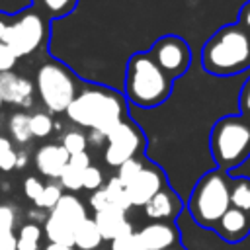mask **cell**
<instances>
[{
  "instance_id": "6da1fadb",
  "label": "cell",
  "mask_w": 250,
  "mask_h": 250,
  "mask_svg": "<svg viewBox=\"0 0 250 250\" xmlns=\"http://www.w3.org/2000/svg\"><path fill=\"white\" fill-rule=\"evenodd\" d=\"M64 113L72 123L90 129V139L100 145L127 119V100L125 94L113 88L94 84L80 90Z\"/></svg>"
},
{
  "instance_id": "7a4b0ae2",
  "label": "cell",
  "mask_w": 250,
  "mask_h": 250,
  "mask_svg": "<svg viewBox=\"0 0 250 250\" xmlns=\"http://www.w3.org/2000/svg\"><path fill=\"white\" fill-rule=\"evenodd\" d=\"M201 66L213 76H232L250 68V31L238 21L219 27L201 47Z\"/></svg>"
},
{
  "instance_id": "3957f363",
  "label": "cell",
  "mask_w": 250,
  "mask_h": 250,
  "mask_svg": "<svg viewBox=\"0 0 250 250\" xmlns=\"http://www.w3.org/2000/svg\"><path fill=\"white\" fill-rule=\"evenodd\" d=\"M174 88V80H170L162 68L154 62V59L146 53L131 55L125 70V100L139 107H156L164 104Z\"/></svg>"
},
{
  "instance_id": "277c9868",
  "label": "cell",
  "mask_w": 250,
  "mask_h": 250,
  "mask_svg": "<svg viewBox=\"0 0 250 250\" xmlns=\"http://www.w3.org/2000/svg\"><path fill=\"white\" fill-rule=\"evenodd\" d=\"M230 207V176L225 170L213 168L205 172L193 186L188 199V211L195 225L215 230L221 217Z\"/></svg>"
},
{
  "instance_id": "5b68a950",
  "label": "cell",
  "mask_w": 250,
  "mask_h": 250,
  "mask_svg": "<svg viewBox=\"0 0 250 250\" xmlns=\"http://www.w3.org/2000/svg\"><path fill=\"white\" fill-rule=\"evenodd\" d=\"M209 150L219 170L230 172L250 156V125L242 115H225L215 121Z\"/></svg>"
},
{
  "instance_id": "8992f818",
  "label": "cell",
  "mask_w": 250,
  "mask_h": 250,
  "mask_svg": "<svg viewBox=\"0 0 250 250\" xmlns=\"http://www.w3.org/2000/svg\"><path fill=\"white\" fill-rule=\"evenodd\" d=\"M35 86L41 102L51 113H62L68 109L78 94L76 76L59 61H47L35 74Z\"/></svg>"
},
{
  "instance_id": "52a82bcc",
  "label": "cell",
  "mask_w": 250,
  "mask_h": 250,
  "mask_svg": "<svg viewBox=\"0 0 250 250\" xmlns=\"http://www.w3.org/2000/svg\"><path fill=\"white\" fill-rule=\"evenodd\" d=\"M47 39V20L33 8L21 10L8 21L2 43H6L16 57L35 53Z\"/></svg>"
},
{
  "instance_id": "ba28073f",
  "label": "cell",
  "mask_w": 250,
  "mask_h": 250,
  "mask_svg": "<svg viewBox=\"0 0 250 250\" xmlns=\"http://www.w3.org/2000/svg\"><path fill=\"white\" fill-rule=\"evenodd\" d=\"M105 143H107L105 152H104L105 164L119 168L127 160L143 156L145 146H146V137L141 131V127L127 117L109 133Z\"/></svg>"
},
{
  "instance_id": "9c48e42d",
  "label": "cell",
  "mask_w": 250,
  "mask_h": 250,
  "mask_svg": "<svg viewBox=\"0 0 250 250\" xmlns=\"http://www.w3.org/2000/svg\"><path fill=\"white\" fill-rule=\"evenodd\" d=\"M148 55L170 80L180 78L191 64V49L188 41L178 35H162L152 43Z\"/></svg>"
},
{
  "instance_id": "30bf717a",
  "label": "cell",
  "mask_w": 250,
  "mask_h": 250,
  "mask_svg": "<svg viewBox=\"0 0 250 250\" xmlns=\"http://www.w3.org/2000/svg\"><path fill=\"white\" fill-rule=\"evenodd\" d=\"M168 182H166V174L164 170L154 164V162H145L143 170L135 176V180L125 186L127 188V193H129V199H131V205L133 207H145L162 188H166Z\"/></svg>"
},
{
  "instance_id": "8fae6325",
  "label": "cell",
  "mask_w": 250,
  "mask_h": 250,
  "mask_svg": "<svg viewBox=\"0 0 250 250\" xmlns=\"http://www.w3.org/2000/svg\"><path fill=\"white\" fill-rule=\"evenodd\" d=\"M141 250H168L180 244L182 234L176 223H148L137 230Z\"/></svg>"
},
{
  "instance_id": "7c38bea8",
  "label": "cell",
  "mask_w": 250,
  "mask_h": 250,
  "mask_svg": "<svg viewBox=\"0 0 250 250\" xmlns=\"http://www.w3.org/2000/svg\"><path fill=\"white\" fill-rule=\"evenodd\" d=\"M143 209H145V215L152 219V223H174L178 215L184 211V201L176 189L166 186Z\"/></svg>"
},
{
  "instance_id": "4fadbf2b",
  "label": "cell",
  "mask_w": 250,
  "mask_h": 250,
  "mask_svg": "<svg viewBox=\"0 0 250 250\" xmlns=\"http://www.w3.org/2000/svg\"><path fill=\"white\" fill-rule=\"evenodd\" d=\"M0 94L2 100L20 107H29L33 102V84L16 72H0Z\"/></svg>"
},
{
  "instance_id": "5bb4252c",
  "label": "cell",
  "mask_w": 250,
  "mask_h": 250,
  "mask_svg": "<svg viewBox=\"0 0 250 250\" xmlns=\"http://www.w3.org/2000/svg\"><path fill=\"white\" fill-rule=\"evenodd\" d=\"M215 232L229 244H236L244 240L250 234V215L236 209L229 207V211L221 217V221L215 227Z\"/></svg>"
},
{
  "instance_id": "9a60e30c",
  "label": "cell",
  "mask_w": 250,
  "mask_h": 250,
  "mask_svg": "<svg viewBox=\"0 0 250 250\" xmlns=\"http://www.w3.org/2000/svg\"><path fill=\"white\" fill-rule=\"evenodd\" d=\"M68 158H70V154L62 148V145L49 143V145H43L35 152V166H37V170L43 176L53 178V180H59L61 174H62V170L68 164Z\"/></svg>"
},
{
  "instance_id": "2e32d148",
  "label": "cell",
  "mask_w": 250,
  "mask_h": 250,
  "mask_svg": "<svg viewBox=\"0 0 250 250\" xmlns=\"http://www.w3.org/2000/svg\"><path fill=\"white\" fill-rule=\"evenodd\" d=\"M94 223L98 225L100 232H102V238L104 240H113L129 230H135L133 225L129 223V219L125 217L123 211H117V209H105V211H100L94 215Z\"/></svg>"
},
{
  "instance_id": "e0dca14e",
  "label": "cell",
  "mask_w": 250,
  "mask_h": 250,
  "mask_svg": "<svg viewBox=\"0 0 250 250\" xmlns=\"http://www.w3.org/2000/svg\"><path fill=\"white\" fill-rule=\"evenodd\" d=\"M51 215L57 217L59 221L66 223L72 229H76L84 219H88L86 207H84V203L76 195H62L59 199V203L51 209Z\"/></svg>"
},
{
  "instance_id": "ac0fdd59",
  "label": "cell",
  "mask_w": 250,
  "mask_h": 250,
  "mask_svg": "<svg viewBox=\"0 0 250 250\" xmlns=\"http://www.w3.org/2000/svg\"><path fill=\"white\" fill-rule=\"evenodd\" d=\"M102 232L94 219H84L76 229H74V246L80 250H96L102 244Z\"/></svg>"
},
{
  "instance_id": "d6986e66",
  "label": "cell",
  "mask_w": 250,
  "mask_h": 250,
  "mask_svg": "<svg viewBox=\"0 0 250 250\" xmlns=\"http://www.w3.org/2000/svg\"><path fill=\"white\" fill-rule=\"evenodd\" d=\"M76 4L78 0H33V10H37L45 20H57L68 16Z\"/></svg>"
},
{
  "instance_id": "ffe728a7",
  "label": "cell",
  "mask_w": 250,
  "mask_h": 250,
  "mask_svg": "<svg viewBox=\"0 0 250 250\" xmlns=\"http://www.w3.org/2000/svg\"><path fill=\"white\" fill-rule=\"evenodd\" d=\"M45 234H47L49 242H53V244L74 246V229L68 227L66 223L59 221L53 215H49L45 221Z\"/></svg>"
},
{
  "instance_id": "44dd1931",
  "label": "cell",
  "mask_w": 250,
  "mask_h": 250,
  "mask_svg": "<svg viewBox=\"0 0 250 250\" xmlns=\"http://www.w3.org/2000/svg\"><path fill=\"white\" fill-rule=\"evenodd\" d=\"M230 207H236L250 215V178H230Z\"/></svg>"
},
{
  "instance_id": "7402d4cb",
  "label": "cell",
  "mask_w": 250,
  "mask_h": 250,
  "mask_svg": "<svg viewBox=\"0 0 250 250\" xmlns=\"http://www.w3.org/2000/svg\"><path fill=\"white\" fill-rule=\"evenodd\" d=\"M104 189L107 193V199H109V205L111 209H117V211H123L127 213L133 205H131V199H129V193H127V188L117 180V176L109 178L105 184H104Z\"/></svg>"
},
{
  "instance_id": "603a6c76",
  "label": "cell",
  "mask_w": 250,
  "mask_h": 250,
  "mask_svg": "<svg viewBox=\"0 0 250 250\" xmlns=\"http://www.w3.org/2000/svg\"><path fill=\"white\" fill-rule=\"evenodd\" d=\"M8 129H10V135L16 143H27L31 139V129H29V115L23 113V111H18L10 117L8 121Z\"/></svg>"
},
{
  "instance_id": "cb8c5ba5",
  "label": "cell",
  "mask_w": 250,
  "mask_h": 250,
  "mask_svg": "<svg viewBox=\"0 0 250 250\" xmlns=\"http://www.w3.org/2000/svg\"><path fill=\"white\" fill-rule=\"evenodd\" d=\"M18 236V250H39L41 242V229L33 223H27L20 229Z\"/></svg>"
},
{
  "instance_id": "d4e9b609",
  "label": "cell",
  "mask_w": 250,
  "mask_h": 250,
  "mask_svg": "<svg viewBox=\"0 0 250 250\" xmlns=\"http://www.w3.org/2000/svg\"><path fill=\"white\" fill-rule=\"evenodd\" d=\"M61 145L62 148L72 156V154H80V152H86V145H88V137L78 131V129H72V131H66L61 139Z\"/></svg>"
},
{
  "instance_id": "484cf974",
  "label": "cell",
  "mask_w": 250,
  "mask_h": 250,
  "mask_svg": "<svg viewBox=\"0 0 250 250\" xmlns=\"http://www.w3.org/2000/svg\"><path fill=\"white\" fill-rule=\"evenodd\" d=\"M29 129H31V137H39V139H45L51 135L53 131V119L49 113H43V111H37L33 115H29Z\"/></svg>"
},
{
  "instance_id": "4316f807",
  "label": "cell",
  "mask_w": 250,
  "mask_h": 250,
  "mask_svg": "<svg viewBox=\"0 0 250 250\" xmlns=\"http://www.w3.org/2000/svg\"><path fill=\"white\" fill-rule=\"evenodd\" d=\"M145 162H146L145 156H137V158L127 160L125 164H121V166L117 168V180H119L123 186H129V184L135 180V176L143 170Z\"/></svg>"
},
{
  "instance_id": "83f0119b",
  "label": "cell",
  "mask_w": 250,
  "mask_h": 250,
  "mask_svg": "<svg viewBox=\"0 0 250 250\" xmlns=\"http://www.w3.org/2000/svg\"><path fill=\"white\" fill-rule=\"evenodd\" d=\"M61 197H62L61 186H57V184H47V186L43 188L41 195H39L33 203H35L37 207H41V209H53V207L59 203Z\"/></svg>"
},
{
  "instance_id": "f1b7e54d",
  "label": "cell",
  "mask_w": 250,
  "mask_h": 250,
  "mask_svg": "<svg viewBox=\"0 0 250 250\" xmlns=\"http://www.w3.org/2000/svg\"><path fill=\"white\" fill-rule=\"evenodd\" d=\"M82 174L84 170H78L72 164H66V168L61 174V188H66L68 191H78L82 189Z\"/></svg>"
},
{
  "instance_id": "f546056e",
  "label": "cell",
  "mask_w": 250,
  "mask_h": 250,
  "mask_svg": "<svg viewBox=\"0 0 250 250\" xmlns=\"http://www.w3.org/2000/svg\"><path fill=\"white\" fill-rule=\"evenodd\" d=\"M16 162H18V152L14 150L12 143L0 135V170H4V172L14 170Z\"/></svg>"
},
{
  "instance_id": "4dcf8cb0",
  "label": "cell",
  "mask_w": 250,
  "mask_h": 250,
  "mask_svg": "<svg viewBox=\"0 0 250 250\" xmlns=\"http://www.w3.org/2000/svg\"><path fill=\"white\" fill-rule=\"evenodd\" d=\"M100 188H104V174H102V170H100L98 166L90 164V166L84 170V174H82V189L96 191V189H100Z\"/></svg>"
},
{
  "instance_id": "1f68e13d",
  "label": "cell",
  "mask_w": 250,
  "mask_h": 250,
  "mask_svg": "<svg viewBox=\"0 0 250 250\" xmlns=\"http://www.w3.org/2000/svg\"><path fill=\"white\" fill-rule=\"evenodd\" d=\"M111 250H141L137 240V230H129L111 240Z\"/></svg>"
},
{
  "instance_id": "d6a6232c",
  "label": "cell",
  "mask_w": 250,
  "mask_h": 250,
  "mask_svg": "<svg viewBox=\"0 0 250 250\" xmlns=\"http://www.w3.org/2000/svg\"><path fill=\"white\" fill-rule=\"evenodd\" d=\"M16 61H18L16 53L6 43L0 41V72H10L16 64Z\"/></svg>"
},
{
  "instance_id": "836d02e7",
  "label": "cell",
  "mask_w": 250,
  "mask_h": 250,
  "mask_svg": "<svg viewBox=\"0 0 250 250\" xmlns=\"http://www.w3.org/2000/svg\"><path fill=\"white\" fill-rule=\"evenodd\" d=\"M16 227V213L10 205H0V232L14 230Z\"/></svg>"
},
{
  "instance_id": "e575fe53",
  "label": "cell",
  "mask_w": 250,
  "mask_h": 250,
  "mask_svg": "<svg viewBox=\"0 0 250 250\" xmlns=\"http://www.w3.org/2000/svg\"><path fill=\"white\" fill-rule=\"evenodd\" d=\"M43 188H45V184H41V180H39V178H35V176L25 178V182H23V193H25L31 201H35V199L41 195Z\"/></svg>"
},
{
  "instance_id": "d590c367",
  "label": "cell",
  "mask_w": 250,
  "mask_h": 250,
  "mask_svg": "<svg viewBox=\"0 0 250 250\" xmlns=\"http://www.w3.org/2000/svg\"><path fill=\"white\" fill-rule=\"evenodd\" d=\"M90 205H92V209H94L96 213L105 211V209H111L109 199H107V193H105V189H104V188H100V189L92 191V195H90Z\"/></svg>"
},
{
  "instance_id": "8d00e7d4",
  "label": "cell",
  "mask_w": 250,
  "mask_h": 250,
  "mask_svg": "<svg viewBox=\"0 0 250 250\" xmlns=\"http://www.w3.org/2000/svg\"><path fill=\"white\" fill-rule=\"evenodd\" d=\"M240 115L248 117L250 115V78L244 80L242 88H240Z\"/></svg>"
},
{
  "instance_id": "74e56055",
  "label": "cell",
  "mask_w": 250,
  "mask_h": 250,
  "mask_svg": "<svg viewBox=\"0 0 250 250\" xmlns=\"http://www.w3.org/2000/svg\"><path fill=\"white\" fill-rule=\"evenodd\" d=\"M0 250H18V236L14 230L0 232Z\"/></svg>"
},
{
  "instance_id": "f35d334b",
  "label": "cell",
  "mask_w": 250,
  "mask_h": 250,
  "mask_svg": "<svg viewBox=\"0 0 250 250\" xmlns=\"http://www.w3.org/2000/svg\"><path fill=\"white\" fill-rule=\"evenodd\" d=\"M68 164H72V166H76L78 170H86L92 162H90V156H88V152H80V154H72L70 158H68Z\"/></svg>"
},
{
  "instance_id": "ab89813d",
  "label": "cell",
  "mask_w": 250,
  "mask_h": 250,
  "mask_svg": "<svg viewBox=\"0 0 250 250\" xmlns=\"http://www.w3.org/2000/svg\"><path fill=\"white\" fill-rule=\"evenodd\" d=\"M238 23H240L246 31H250V0L240 8V12H238Z\"/></svg>"
},
{
  "instance_id": "60d3db41",
  "label": "cell",
  "mask_w": 250,
  "mask_h": 250,
  "mask_svg": "<svg viewBox=\"0 0 250 250\" xmlns=\"http://www.w3.org/2000/svg\"><path fill=\"white\" fill-rule=\"evenodd\" d=\"M43 250H74V246H64V244H53V242H49Z\"/></svg>"
},
{
  "instance_id": "b9f144b4",
  "label": "cell",
  "mask_w": 250,
  "mask_h": 250,
  "mask_svg": "<svg viewBox=\"0 0 250 250\" xmlns=\"http://www.w3.org/2000/svg\"><path fill=\"white\" fill-rule=\"evenodd\" d=\"M6 27H8V20L0 14V41L4 39V33H6Z\"/></svg>"
},
{
  "instance_id": "7bdbcfd3",
  "label": "cell",
  "mask_w": 250,
  "mask_h": 250,
  "mask_svg": "<svg viewBox=\"0 0 250 250\" xmlns=\"http://www.w3.org/2000/svg\"><path fill=\"white\" fill-rule=\"evenodd\" d=\"M25 154H21V152H18V162H16V168H21V166H25Z\"/></svg>"
},
{
  "instance_id": "ee69618b",
  "label": "cell",
  "mask_w": 250,
  "mask_h": 250,
  "mask_svg": "<svg viewBox=\"0 0 250 250\" xmlns=\"http://www.w3.org/2000/svg\"><path fill=\"white\" fill-rule=\"evenodd\" d=\"M168 250H186L182 244H178V246H174V248H168Z\"/></svg>"
},
{
  "instance_id": "f6af8a7d",
  "label": "cell",
  "mask_w": 250,
  "mask_h": 250,
  "mask_svg": "<svg viewBox=\"0 0 250 250\" xmlns=\"http://www.w3.org/2000/svg\"><path fill=\"white\" fill-rule=\"evenodd\" d=\"M2 104H4V100H2V94H0V105H2Z\"/></svg>"
},
{
  "instance_id": "bcb514c9",
  "label": "cell",
  "mask_w": 250,
  "mask_h": 250,
  "mask_svg": "<svg viewBox=\"0 0 250 250\" xmlns=\"http://www.w3.org/2000/svg\"><path fill=\"white\" fill-rule=\"evenodd\" d=\"M244 119H246V121H248V125H250V115H248V117H244Z\"/></svg>"
}]
</instances>
